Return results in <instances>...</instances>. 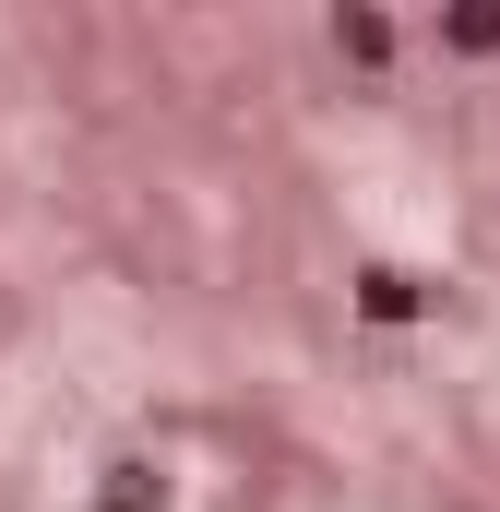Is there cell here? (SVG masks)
Segmentation results:
<instances>
[{
    "mask_svg": "<svg viewBox=\"0 0 500 512\" xmlns=\"http://www.w3.org/2000/svg\"><path fill=\"white\" fill-rule=\"evenodd\" d=\"M108 512H167V489H143V465H120V489H108Z\"/></svg>",
    "mask_w": 500,
    "mask_h": 512,
    "instance_id": "obj_1",
    "label": "cell"
}]
</instances>
